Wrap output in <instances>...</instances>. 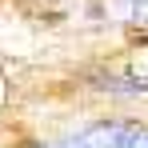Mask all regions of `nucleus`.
Masks as SVG:
<instances>
[{"mask_svg":"<svg viewBox=\"0 0 148 148\" xmlns=\"http://www.w3.org/2000/svg\"><path fill=\"white\" fill-rule=\"evenodd\" d=\"M48 148H96V144H92V136H88V128H84V132H76L68 140H56V144H48Z\"/></svg>","mask_w":148,"mask_h":148,"instance_id":"2","label":"nucleus"},{"mask_svg":"<svg viewBox=\"0 0 148 148\" xmlns=\"http://www.w3.org/2000/svg\"><path fill=\"white\" fill-rule=\"evenodd\" d=\"M96 148H148V132L128 128V124H96L88 128Z\"/></svg>","mask_w":148,"mask_h":148,"instance_id":"1","label":"nucleus"}]
</instances>
